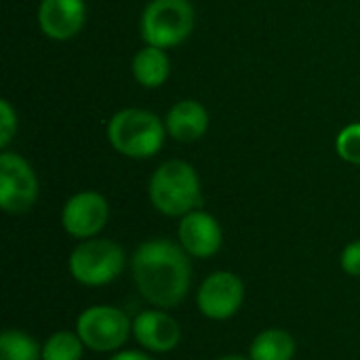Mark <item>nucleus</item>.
<instances>
[{
	"mask_svg": "<svg viewBox=\"0 0 360 360\" xmlns=\"http://www.w3.org/2000/svg\"><path fill=\"white\" fill-rule=\"evenodd\" d=\"M293 354L295 342L283 329H266L251 344V360H291Z\"/></svg>",
	"mask_w": 360,
	"mask_h": 360,
	"instance_id": "nucleus-15",
	"label": "nucleus"
},
{
	"mask_svg": "<svg viewBox=\"0 0 360 360\" xmlns=\"http://www.w3.org/2000/svg\"><path fill=\"white\" fill-rule=\"evenodd\" d=\"M84 344L78 333L59 331L51 335L42 346V360H80L84 352Z\"/></svg>",
	"mask_w": 360,
	"mask_h": 360,
	"instance_id": "nucleus-17",
	"label": "nucleus"
},
{
	"mask_svg": "<svg viewBox=\"0 0 360 360\" xmlns=\"http://www.w3.org/2000/svg\"><path fill=\"white\" fill-rule=\"evenodd\" d=\"M110 360H152L148 354L143 352H135V350H124V352H118L114 354Z\"/></svg>",
	"mask_w": 360,
	"mask_h": 360,
	"instance_id": "nucleus-21",
	"label": "nucleus"
},
{
	"mask_svg": "<svg viewBox=\"0 0 360 360\" xmlns=\"http://www.w3.org/2000/svg\"><path fill=\"white\" fill-rule=\"evenodd\" d=\"M335 152L344 162L360 167V122H352L338 133Z\"/></svg>",
	"mask_w": 360,
	"mask_h": 360,
	"instance_id": "nucleus-18",
	"label": "nucleus"
},
{
	"mask_svg": "<svg viewBox=\"0 0 360 360\" xmlns=\"http://www.w3.org/2000/svg\"><path fill=\"white\" fill-rule=\"evenodd\" d=\"M0 360H42V350L27 333L6 329L0 335Z\"/></svg>",
	"mask_w": 360,
	"mask_h": 360,
	"instance_id": "nucleus-16",
	"label": "nucleus"
},
{
	"mask_svg": "<svg viewBox=\"0 0 360 360\" xmlns=\"http://www.w3.org/2000/svg\"><path fill=\"white\" fill-rule=\"evenodd\" d=\"M76 333L89 350L112 352L129 340L133 333V323L114 306H93L78 316Z\"/></svg>",
	"mask_w": 360,
	"mask_h": 360,
	"instance_id": "nucleus-6",
	"label": "nucleus"
},
{
	"mask_svg": "<svg viewBox=\"0 0 360 360\" xmlns=\"http://www.w3.org/2000/svg\"><path fill=\"white\" fill-rule=\"evenodd\" d=\"M38 200V177L17 152L0 154V207L11 215L27 213Z\"/></svg>",
	"mask_w": 360,
	"mask_h": 360,
	"instance_id": "nucleus-7",
	"label": "nucleus"
},
{
	"mask_svg": "<svg viewBox=\"0 0 360 360\" xmlns=\"http://www.w3.org/2000/svg\"><path fill=\"white\" fill-rule=\"evenodd\" d=\"M148 194L152 207L167 217H184L202 207L200 177L190 162L179 158L162 162L152 173Z\"/></svg>",
	"mask_w": 360,
	"mask_h": 360,
	"instance_id": "nucleus-3",
	"label": "nucleus"
},
{
	"mask_svg": "<svg viewBox=\"0 0 360 360\" xmlns=\"http://www.w3.org/2000/svg\"><path fill=\"white\" fill-rule=\"evenodd\" d=\"M17 133V114L8 99H0V148L6 150Z\"/></svg>",
	"mask_w": 360,
	"mask_h": 360,
	"instance_id": "nucleus-19",
	"label": "nucleus"
},
{
	"mask_svg": "<svg viewBox=\"0 0 360 360\" xmlns=\"http://www.w3.org/2000/svg\"><path fill=\"white\" fill-rule=\"evenodd\" d=\"M167 135L179 143H192L205 137L209 129V112L196 99L175 101L165 116Z\"/></svg>",
	"mask_w": 360,
	"mask_h": 360,
	"instance_id": "nucleus-13",
	"label": "nucleus"
},
{
	"mask_svg": "<svg viewBox=\"0 0 360 360\" xmlns=\"http://www.w3.org/2000/svg\"><path fill=\"white\" fill-rule=\"evenodd\" d=\"M133 335L146 350L152 352H171L179 340L181 329L175 319L160 310H146L139 312L133 321Z\"/></svg>",
	"mask_w": 360,
	"mask_h": 360,
	"instance_id": "nucleus-12",
	"label": "nucleus"
},
{
	"mask_svg": "<svg viewBox=\"0 0 360 360\" xmlns=\"http://www.w3.org/2000/svg\"><path fill=\"white\" fill-rule=\"evenodd\" d=\"M137 291L156 308H175L190 289L192 266L181 245L167 238H152L137 247L131 259Z\"/></svg>",
	"mask_w": 360,
	"mask_h": 360,
	"instance_id": "nucleus-1",
	"label": "nucleus"
},
{
	"mask_svg": "<svg viewBox=\"0 0 360 360\" xmlns=\"http://www.w3.org/2000/svg\"><path fill=\"white\" fill-rule=\"evenodd\" d=\"M131 70H133L135 80L143 89H158L171 76V59L165 49L146 44L143 49L135 53Z\"/></svg>",
	"mask_w": 360,
	"mask_h": 360,
	"instance_id": "nucleus-14",
	"label": "nucleus"
},
{
	"mask_svg": "<svg viewBox=\"0 0 360 360\" xmlns=\"http://www.w3.org/2000/svg\"><path fill=\"white\" fill-rule=\"evenodd\" d=\"M342 268L350 276H360V240L350 243L342 253Z\"/></svg>",
	"mask_w": 360,
	"mask_h": 360,
	"instance_id": "nucleus-20",
	"label": "nucleus"
},
{
	"mask_svg": "<svg viewBox=\"0 0 360 360\" xmlns=\"http://www.w3.org/2000/svg\"><path fill=\"white\" fill-rule=\"evenodd\" d=\"M86 23L84 0H40L38 25L51 40H72Z\"/></svg>",
	"mask_w": 360,
	"mask_h": 360,
	"instance_id": "nucleus-10",
	"label": "nucleus"
},
{
	"mask_svg": "<svg viewBox=\"0 0 360 360\" xmlns=\"http://www.w3.org/2000/svg\"><path fill=\"white\" fill-rule=\"evenodd\" d=\"M245 300V285L232 272H213L198 289V310L213 321L232 319Z\"/></svg>",
	"mask_w": 360,
	"mask_h": 360,
	"instance_id": "nucleus-9",
	"label": "nucleus"
},
{
	"mask_svg": "<svg viewBox=\"0 0 360 360\" xmlns=\"http://www.w3.org/2000/svg\"><path fill=\"white\" fill-rule=\"evenodd\" d=\"M124 268V251L108 238H86L70 255V272L84 287H103Z\"/></svg>",
	"mask_w": 360,
	"mask_h": 360,
	"instance_id": "nucleus-5",
	"label": "nucleus"
},
{
	"mask_svg": "<svg viewBox=\"0 0 360 360\" xmlns=\"http://www.w3.org/2000/svg\"><path fill=\"white\" fill-rule=\"evenodd\" d=\"M110 207L108 200L93 190H84L68 198L61 209V226L63 230L80 240L95 238L108 224Z\"/></svg>",
	"mask_w": 360,
	"mask_h": 360,
	"instance_id": "nucleus-8",
	"label": "nucleus"
},
{
	"mask_svg": "<svg viewBox=\"0 0 360 360\" xmlns=\"http://www.w3.org/2000/svg\"><path fill=\"white\" fill-rule=\"evenodd\" d=\"M108 141L114 152L133 160L156 156L167 135L165 120L143 108H124L108 120Z\"/></svg>",
	"mask_w": 360,
	"mask_h": 360,
	"instance_id": "nucleus-2",
	"label": "nucleus"
},
{
	"mask_svg": "<svg viewBox=\"0 0 360 360\" xmlns=\"http://www.w3.org/2000/svg\"><path fill=\"white\" fill-rule=\"evenodd\" d=\"M177 234H179V245L192 257H213L224 243V232L219 221L202 209L184 215Z\"/></svg>",
	"mask_w": 360,
	"mask_h": 360,
	"instance_id": "nucleus-11",
	"label": "nucleus"
},
{
	"mask_svg": "<svg viewBox=\"0 0 360 360\" xmlns=\"http://www.w3.org/2000/svg\"><path fill=\"white\" fill-rule=\"evenodd\" d=\"M219 360H251V359H245V356H224V359Z\"/></svg>",
	"mask_w": 360,
	"mask_h": 360,
	"instance_id": "nucleus-22",
	"label": "nucleus"
},
{
	"mask_svg": "<svg viewBox=\"0 0 360 360\" xmlns=\"http://www.w3.org/2000/svg\"><path fill=\"white\" fill-rule=\"evenodd\" d=\"M194 21L196 13L190 0H150L139 19L141 40L169 51L190 38Z\"/></svg>",
	"mask_w": 360,
	"mask_h": 360,
	"instance_id": "nucleus-4",
	"label": "nucleus"
}]
</instances>
